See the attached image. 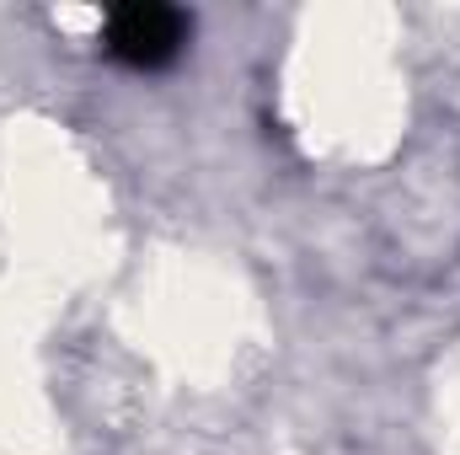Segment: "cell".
Listing matches in <instances>:
<instances>
[{"label":"cell","instance_id":"cell-1","mask_svg":"<svg viewBox=\"0 0 460 455\" xmlns=\"http://www.w3.org/2000/svg\"><path fill=\"white\" fill-rule=\"evenodd\" d=\"M108 54L118 65H134V70H161L182 54L188 43V16L177 5H155V0H139V5H118L108 16V32H102Z\"/></svg>","mask_w":460,"mask_h":455}]
</instances>
